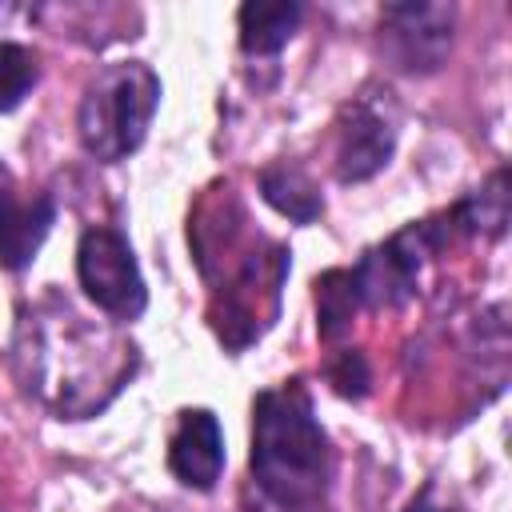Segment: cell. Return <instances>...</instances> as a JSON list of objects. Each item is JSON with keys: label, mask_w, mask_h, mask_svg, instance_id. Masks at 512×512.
Returning a JSON list of instances; mask_svg holds the SVG:
<instances>
[{"label": "cell", "mask_w": 512, "mask_h": 512, "mask_svg": "<svg viewBox=\"0 0 512 512\" xmlns=\"http://www.w3.org/2000/svg\"><path fill=\"white\" fill-rule=\"evenodd\" d=\"M452 4H384L380 52L408 76H428L452 48Z\"/></svg>", "instance_id": "8992f818"}, {"label": "cell", "mask_w": 512, "mask_h": 512, "mask_svg": "<svg viewBox=\"0 0 512 512\" xmlns=\"http://www.w3.org/2000/svg\"><path fill=\"white\" fill-rule=\"evenodd\" d=\"M52 220H56V204L48 192H20L12 184H0V268L8 272L28 268Z\"/></svg>", "instance_id": "ba28073f"}, {"label": "cell", "mask_w": 512, "mask_h": 512, "mask_svg": "<svg viewBox=\"0 0 512 512\" xmlns=\"http://www.w3.org/2000/svg\"><path fill=\"white\" fill-rule=\"evenodd\" d=\"M76 276H80L84 296L116 320H132L148 304V288H144V276L136 268L132 244L116 228H88L80 236Z\"/></svg>", "instance_id": "277c9868"}, {"label": "cell", "mask_w": 512, "mask_h": 512, "mask_svg": "<svg viewBox=\"0 0 512 512\" xmlns=\"http://www.w3.org/2000/svg\"><path fill=\"white\" fill-rule=\"evenodd\" d=\"M252 480L280 512H324L332 484L328 432L300 380L264 388L252 400Z\"/></svg>", "instance_id": "7a4b0ae2"}, {"label": "cell", "mask_w": 512, "mask_h": 512, "mask_svg": "<svg viewBox=\"0 0 512 512\" xmlns=\"http://www.w3.org/2000/svg\"><path fill=\"white\" fill-rule=\"evenodd\" d=\"M40 80V64L36 52L12 40H0V112L20 108V100L36 88Z\"/></svg>", "instance_id": "7c38bea8"}, {"label": "cell", "mask_w": 512, "mask_h": 512, "mask_svg": "<svg viewBox=\"0 0 512 512\" xmlns=\"http://www.w3.org/2000/svg\"><path fill=\"white\" fill-rule=\"evenodd\" d=\"M256 180H260V196H264L280 216H288V220H296V224H312V220L324 212V196H320L316 180H312L300 164H288V160L268 164Z\"/></svg>", "instance_id": "30bf717a"}, {"label": "cell", "mask_w": 512, "mask_h": 512, "mask_svg": "<svg viewBox=\"0 0 512 512\" xmlns=\"http://www.w3.org/2000/svg\"><path fill=\"white\" fill-rule=\"evenodd\" d=\"M304 8L296 0H248L236 12L240 48L248 56H276L300 28Z\"/></svg>", "instance_id": "9c48e42d"}, {"label": "cell", "mask_w": 512, "mask_h": 512, "mask_svg": "<svg viewBox=\"0 0 512 512\" xmlns=\"http://www.w3.org/2000/svg\"><path fill=\"white\" fill-rule=\"evenodd\" d=\"M168 468L180 484L208 492L224 472V432L208 408H184L168 440Z\"/></svg>", "instance_id": "52a82bcc"}, {"label": "cell", "mask_w": 512, "mask_h": 512, "mask_svg": "<svg viewBox=\"0 0 512 512\" xmlns=\"http://www.w3.org/2000/svg\"><path fill=\"white\" fill-rule=\"evenodd\" d=\"M160 104V76L144 60H120L96 72L76 108V132L88 156L116 164L136 152Z\"/></svg>", "instance_id": "3957f363"}, {"label": "cell", "mask_w": 512, "mask_h": 512, "mask_svg": "<svg viewBox=\"0 0 512 512\" xmlns=\"http://www.w3.org/2000/svg\"><path fill=\"white\" fill-rule=\"evenodd\" d=\"M328 380H332V388L340 392V396H348V400H360L364 392H368V384H372V372H368V360H364V352H356V348H344L332 364H328Z\"/></svg>", "instance_id": "4fadbf2b"}, {"label": "cell", "mask_w": 512, "mask_h": 512, "mask_svg": "<svg viewBox=\"0 0 512 512\" xmlns=\"http://www.w3.org/2000/svg\"><path fill=\"white\" fill-rule=\"evenodd\" d=\"M404 512H460V508H452V504H444L440 496H436V488L428 484L424 492H416L412 500H408V508Z\"/></svg>", "instance_id": "5bb4252c"}, {"label": "cell", "mask_w": 512, "mask_h": 512, "mask_svg": "<svg viewBox=\"0 0 512 512\" xmlns=\"http://www.w3.org/2000/svg\"><path fill=\"white\" fill-rule=\"evenodd\" d=\"M396 148V112L388 92L352 96L336 116V176L340 184H360L376 176Z\"/></svg>", "instance_id": "5b68a950"}, {"label": "cell", "mask_w": 512, "mask_h": 512, "mask_svg": "<svg viewBox=\"0 0 512 512\" xmlns=\"http://www.w3.org/2000/svg\"><path fill=\"white\" fill-rule=\"evenodd\" d=\"M360 308L356 284L348 268H328L316 276V332L320 340H340L352 328V316Z\"/></svg>", "instance_id": "8fae6325"}, {"label": "cell", "mask_w": 512, "mask_h": 512, "mask_svg": "<svg viewBox=\"0 0 512 512\" xmlns=\"http://www.w3.org/2000/svg\"><path fill=\"white\" fill-rule=\"evenodd\" d=\"M136 360L132 340L80 320L60 300L20 316L16 368L24 392L44 400L60 420L96 416L132 380Z\"/></svg>", "instance_id": "6da1fadb"}]
</instances>
